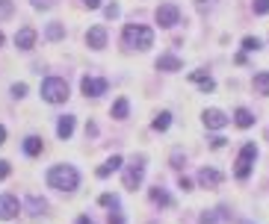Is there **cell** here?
Here are the masks:
<instances>
[{"label":"cell","instance_id":"6da1fadb","mask_svg":"<svg viewBox=\"0 0 269 224\" xmlns=\"http://www.w3.org/2000/svg\"><path fill=\"white\" fill-rule=\"evenodd\" d=\"M48 183L50 189H60V192H74L80 186V174L74 165H54L48 171Z\"/></svg>","mask_w":269,"mask_h":224},{"label":"cell","instance_id":"7a4b0ae2","mask_svg":"<svg viewBox=\"0 0 269 224\" xmlns=\"http://www.w3.org/2000/svg\"><path fill=\"white\" fill-rule=\"evenodd\" d=\"M122 38H124V47H130V50H148L154 44L151 27H142V24H128Z\"/></svg>","mask_w":269,"mask_h":224},{"label":"cell","instance_id":"3957f363","mask_svg":"<svg viewBox=\"0 0 269 224\" xmlns=\"http://www.w3.org/2000/svg\"><path fill=\"white\" fill-rule=\"evenodd\" d=\"M42 97H44L48 103H66L68 100V83L60 80V77H48V80L42 83Z\"/></svg>","mask_w":269,"mask_h":224},{"label":"cell","instance_id":"277c9868","mask_svg":"<svg viewBox=\"0 0 269 224\" xmlns=\"http://www.w3.org/2000/svg\"><path fill=\"white\" fill-rule=\"evenodd\" d=\"M254 160H258V148L248 142V145H242V151H240V157H236V180H246L248 174H252V165H254Z\"/></svg>","mask_w":269,"mask_h":224},{"label":"cell","instance_id":"5b68a950","mask_svg":"<svg viewBox=\"0 0 269 224\" xmlns=\"http://www.w3.org/2000/svg\"><path fill=\"white\" fill-rule=\"evenodd\" d=\"M142 177H145V160L139 157L128 165V171H124V189H139L142 186Z\"/></svg>","mask_w":269,"mask_h":224},{"label":"cell","instance_id":"8992f818","mask_svg":"<svg viewBox=\"0 0 269 224\" xmlns=\"http://www.w3.org/2000/svg\"><path fill=\"white\" fill-rule=\"evenodd\" d=\"M157 24L160 27H174V24H180V9L174 6V3H163V6H157Z\"/></svg>","mask_w":269,"mask_h":224},{"label":"cell","instance_id":"52a82bcc","mask_svg":"<svg viewBox=\"0 0 269 224\" xmlns=\"http://www.w3.org/2000/svg\"><path fill=\"white\" fill-rule=\"evenodd\" d=\"M80 89H83V95H86V97H101V95H106L110 83H106L104 77H83Z\"/></svg>","mask_w":269,"mask_h":224},{"label":"cell","instance_id":"ba28073f","mask_svg":"<svg viewBox=\"0 0 269 224\" xmlns=\"http://www.w3.org/2000/svg\"><path fill=\"white\" fill-rule=\"evenodd\" d=\"M202 118H204V127L207 130H222V127H228V121H231L222 109H207Z\"/></svg>","mask_w":269,"mask_h":224},{"label":"cell","instance_id":"9c48e42d","mask_svg":"<svg viewBox=\"0 0 269 224\" xmlns=\"http://www.w3.org/2000/svg\"><path fill=\"white\" fill-rule=\"evenodd\" d=\"M18 216V198L15 195H0V219L9 222Z\"/></svg>","mask_w":269,"mask_h":224},{"label":"cell","instance_id":"30bf717a","mask_svg":"<svg viewBox=\"0 0 269 224\" xmlns=\"http://www.w3.org/2000/svg\"><path fill=\"white\" fill-rule=\"evenodd\" d=\"M86 44L92 50H104L106 47V30L104 27H92V30L86 32Z\"/></svg>","mask_w":269,"mask_h":224},{"label":"cell","instance_id":"8fae6325","mask_svg":"<svg viewBox=\"0 0 269 224\" xmlns=\"http://www.w3.org/2000/svg\"><path fill=\"white\" fill-rule=\"evenodd\" d=\"M198 183H202L204 189H216V186L222 183V174H219L216 168H202V171H198Z\"/></svg>","mask_w":269,"mask_h":224},{"label":"cell","instance_id":"7c38bea8","mask_svg":"<svg viewBox=\"0 0 269 224\" xmlns=\"http://www.w3.org/2000/svg\"><path fill=\"white\" fill-rule=\"evenodd\" d=\"M33 44H36V30L33 27L18 30V35H15V47H18V50H30Z\"/></svg>","mask_w":269,"mask_h":224},{"label":"cell","instance_id":"4fadbf2b","mask_svg":"<svg viewBox=\"0 0 269 224\" xmlns=\"http://www.w3.org/2000/svg\"><path fill=\"white\" fill-rule=\"evenodd\" d=\"M154 65H157V71H180V68H184V62H180L178 56H172V53H163Z\"/></svg>","mask_w":269,"mask_h":224},{"label":"cell","instance_id":"5bb4252c","mask_svg":"<svg viewBox=\"0 0 269 224\" xmlns=\"http://www.w3.org/2000/svg\"><path fill=\"white\" fill-rule=\"evenodd\" d=\"M190 80L202 86V92H204V95L216 89V83H213V77H210V74H204V71H192V74H190Z\"/></svg>","mask_w":269,"mask_h":224},{"label":"cell","instance_id":"9a60e30c","mask_svg":"<svg viewBox=\"0 0 269 224\" xmlns=\"http://www.w3.org/2000/svg\"><path fill=\"white\" fill-rule=\"evenodd\" d=\"M234 124H236V127H242V130H248L252 124H254V115H252L246 106H240V109L234 112Z\"/></svg>","mask_w":269,"mask_h":224},{"label":"cell","instance_id":"2e32d148","mask_svg":"<svg viewBox=\"0 0 269 224\" xmlns=\"http://www.w3.org/2000/svg\"><path fill=\"white\" fill-rule=\"evenodd\" d=\"M71 133H74V115H62L60 124H56V136L60 139H71Z\"/></svg>","mask_w":269,"mask_h":224},{"label":"cell","instance_id":"e0dca14e","mask_svg":"<svg viewBox=\"0 0 269 224\" xmlns=\"http://www.w3.org/2000/svg\"><path fill=\"white\" fill-rule=\"evenodd\" d=\"M252 86H254L258 95H269V71H258L254 80H252Z\"/></svg>","mask_w":269,"mask_h":224},{"label":"cell","instance_id":"ac0fdd59","mask_svg":"<svg viewBox=\"0 0 269 224\" xmlns=\"http://www.w3.org/2000/svg\"><path fill=\"white\" fill-rule=\"evenodd\" d=\"M128 112H130L128 97H118V100L112 103V118H116V121H124V118H128Z\"/></svg>","mask_w":269,"mask_h":224},{"label":"cell","instance_id":"d6986e66","mask_svg":"<svg viewBox=\"0 0 269 224\" xmlns=\"http://www.w3.org/2000/svg\"><path fill=\"white\" fill-rule=\"evenodd\" d=\"M42 148H44V145H42L38 136H27V139H24V154H27V157H38Z\"/></svg>","mask_w":269,"mask_h":224},{"label":"cell","instance_id":"ffe728a7","mask_svg":"<svg viewBox=\"0 0 269 224\" xmlns=\"http://www.w3.org/2000/svg\"><path fill=\"white\" fill-rule=\"evenodd\" d=\"M122 157H110V160L104 162L101 168H98V177H110V174H112V171H118V168H122Z\"/></svg>","mask_w":269,"mask_h":224},{"label":"cell","instance_id":"44dd1931","mask_svg":"<svg viewBox=\"0 0 269 224\" xmlns=\"http://www.w3.org/2000/svg\"><path fill=\"white\" fill-rule=\"evenodd\" d=\"M27 210H30L33 216H42V213L48 210V201L38 198V195H30V198H27Z\"/></svg>","mask_w":269,"mask_h":224},{"label":"cell","instance_id":"7402d4cb","mask_svg":"<svg viewBox=\"0 0 269 224\" xmlns=\"http://www.w3.org/2000/svg\"><path fill=\"white\" fill-rule=\"evenodd\" d=\"M151 201L160 204V207H172V198H168V192L163 186H154V189H151Z\"/></svg>","mask_w":269,"mask_h":224},{"label":"cell","instance_id":"603a6c76","mask_svg":"<svg viewBox=\"0 0 269 224\" xmlns=\"http://www.w3.org/2000/svg\"><path fill=\"white\" fill-rule=\"evenodd\" d=\"M44 35H48L50 41H60V38L66 35V27H62V24H48V30H44Z\"/></svg>","mask_w":269,"mask_h":224},{"label":"cell","instance_id":"cb8c5ba5","mask_svg":"<svg viewBox=\"0 0 269 224\" xmlns=\"http://www.w3.org/2000/svg\"><path fill=\"white\" fill-rule=\"evenodd\" d=\"M168 124H172V115H168V112H160V115L154 118V124H151V127L157 130V133H163V130H168Z\"/></svg>","mask_w":269,"mask_h":224},{"label":"cell","instance_id":"d4e9b609","mask_svg":"<svg viewBox=\"0 0 269 224\" xmlns=\"http://www.w3.org/2000/svg\"><path fill=\"white\" fill-rule=\"evenodd\" d=\"M242 50H246V53H254V50H260V38H254V35H246V38H242Z\"/></svg>","mask_w":269,"mask_h":224},{"label":"cell","instance_id":"484cf974","mask_svg":"<svg viewBox=\"0 0 269 224\" xmlns=\"http://www.w3.org/2000/svg\"><path fill=\"white\" fill-rule=\"evenodd\" d=\"M252 9H254V15H266L269 12V0H252Z\"/></svg>","mask_w":269,"mask_h":224},{"label":"cell","instance_id":"4316f807","mask_svg":"<svg viewBox=\"0 0 269 224\" xmlns=\"http://www.w3.org/2000/svg\"><path fill=\"white\" fill-rule=\"evenodd\" d=\"M12 12V0H0V18H6Z\"/></svg>","mask_w":269,"mask_h":224},{"label":"cell","instance_id":"83f0119b","mask_svg":"<svg viewBox=\"0 0 269 224\" xmlns=\"http://www.w3.org/2000/svg\"><path fill=\"white\" fill-rule=\"evenodd\" d=\"M9 171H12V165H9L6 160H0V180H6V177H9Z\"/></svg>","mask_w":269,"mask_h":224},{"label":"cell","instance_id":"f1b7e54d","mask_svg":"<svg viewBox=\"0 0 269 224\" xmlns=\"http://www.w3.org/2000/svg\"><path fill=\"white\" fill-rule=\"evenodd\" d=\"M12 95H15V97H24V95H27V86H24V83H15V86H12Z\"/></svg>","mask_w":269,"mask_h":224},{"label":"cell","instance_id":"f546056e","mask_svg":"<svg viewBox=\"0 0 269 224\" xmlns=\"http://www.w3.org/2000/svg\"><path fill=\"white\" fill-rule=\"evenodd\" d=\"M98 201H101L104 207H118V201H116V198H112V195H101V198H98Z\"/></svg>","mask_w":269,"mask_h":224},{"label":"cell","instance_id":"4dcf8cb0","mask_svg":"<svg viewBox=\"0 0 269 224\" xmlns=\"http://www.w3.org/2000/svg\"><path fill=\"white\" fill-rule=\"evenodd\" d=\"M54 3H56V0H33V6H36V9H50Z\"/></svg>","mask_w":269,"mask_h":224},{"label":"cell","instance_id":"1f68e13d","mask_svg":"<svg viewBox=\"0 0 269 224\" xmlns=\"http://www.w3.org/2000/svg\"><path fill=\"white\" fill-rule=\"evenodd\" d=\"M213 3H216V0H196V6H198V9H202V12H207V9H210V6H213Z\"/></svg>","mask_w":269,"mask_h":224},{"label":"cell","instance_id":"d6a6232c","mask_svg":"<svg viewBox=\"0 0 269 224\" xmlns=\"http://www.w3.org/2000/svg\"><path fill=\"white\" fill-rule=\"evenodd\" d=\"M110 224H124V216L122 213H110Z\"/></svg>","mask_w":269,"mask_h":224},{"label":"cell","instance_id":"836d02e7","mask_svg":"<svg viewBox=\"0 0 269 224\" xmlns=\"http://www.w3.org/2000/svg\"><path fill=\"white\" fill-rule=\"evenodd\" d=\"M106 18H118V6H116V3L106 6Z\"/></svg>","mask_w":269,"mask_h":224},{"label":"cell","instance_id":"e575fe53","mask_svg":"<svg viewBox=\"0 0 269 224\" xmlns=\"http://www.w3.org/2000/svg\"><path fill=\"white\" fill-rule=\"evenodd\" d=\"M178 186H180V189H184V192H190V189H192V183H190V180H186V177H180V180H178Z\"/></svg>","mask_w":269,"mask_h":224},{"label":"cell","instance_id":"d590c367","mask_svg":"<svg viewBox=\"0 0 269 224\" xmlns=\"http://www.w3.org/2000/svg\"><path fill=\"white\" fill-rule=\"evenodd\" d=\"M210 145H213V148H222V145H225V139H222V136H216V139H210Z\"/></svg>","mask_w":269,"mask_h":224},{"label":"cell","instance_id":"8d00e7d4","mask_svg":"<svg viewBox=\"0 0 269 224\" xmlns=\"http://www.w3.org/2000/svg\"><path fill=\"white\" fill-rule=\"evenodd\" d=\"M83 3H86L89 9H98V6H101V0H83Z\"/></svg>","mask_w":269,"mask_h":224},{"label":"cell","instance_id":"74e56055","mask_svg":"<svg viewBox=\"0 0 269 224\" xmlns=\"http://www.w3.org/2000/svg\"><path fill=\"white\" fill-rule=\"evenodd\" d=\"M77 224H95V222H92L89 216H80V219H77Z\"/></svg>","mask_w":269,"mask_h":224},{"label":"cell","instance_id":"f35d334b","mask_svg":"<svg viewBox=\"0 0 269 224\" xmlns=\"http://www.w3.org/2000/svg\"><path fill=\"white\" fill-rule=\"evenodd\" d=\"M3 142H6V127L0 124V145H3Z\"/></svg>","mask_w":269,"mask_h":224},{"label":"cell","instance_id":"ab89813d","mask_svg":"<svg viewBox=\"0 0 269 224\" xmlns=\"http://www.w3.org/2000/svg\"><path fill=\"white\" fill-rule=\"evenodd\" d=\"M0 44H3V32H0Z\"/></svg>","mask_w":269,"mask_h":224}]
</instances>
